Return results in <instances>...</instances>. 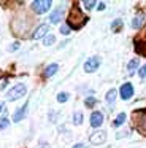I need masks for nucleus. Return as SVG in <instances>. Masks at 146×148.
<instances>
[{
	"label": "nucleus",
	"instance_id": "nucleus-8",
	"mask_svg": "<svg viewBox=\"0 0 146 148\" xmlns=\"http://www.w3.org/2000/svg\"><path fill=\"white\" fill-rule=\"evenodd\" d=\"M27 107H29V103L25 102L21 108L16 110L14 115H13V123H19V121H22V119L25 118V115H27Z\"/></svg>",
	"mask_w": 146,
	"mask_h": 148
},
{
	"label": "nucleus",
	"instance_id": "nucleus-16",
	"mask_svg": "<svg viewBox=\"0 0 146 148\" xmlns=\"http://www.w3.org/2000/svg\"><path fill=\"white\" fill-rule=\"evenodd\" d=\"M138 64H140V61H138V59H132V61H130L129 64H127V72H129V73L132 75L133 72H135V69L138 67Z\"/></svg>",
	"mask_w": 146,
	"mask_h": 148
},
{
	"label": "nucleus",
	"instance_id": "nucleus-11",
	"mask_svg": "<svg viewBox=\"0 0 146 148\" xmlns=\"http://www.w3.org/2000/svg\"><path fill=\"white\" fill-rule=\"evenodd\" d=\"M62 16H63V10H62V8H57V10H54L53 13H51V16H49V23H51V24H57V23H60V21H62Z\"/></svg>",
	"mask_w": 146,
	"mask_h": 148
},
{
	"label": "nucleus",
	"instance_id": "nucleus-26",
	"mask_svg": "<svg viewBox=\"0 0 146 148\" xmlns=\"http://www.w3.org/2000/svg\"><path fill=\"white\" fill-rule=\"evenodd\" d=\"M16 49H19V43H18V42H14V43H13V45L8 48V51H16Z\"/></svg>",
	"mask_w": 146,
	"mask_h": 148
},
{
	"label": "nucleus",
	"instance_id": "nucleus-17",
	"mask_svg": "<svg viewBox=\"0 0 146 148\" xmlns=\"http://www.w3.org/2000/svg\"><path fill=\"white\" fill-rule=\"evenodd\" d=\"M54 42H56V37H54L53 34H48V35L43 38V45H44V46H51Z\"/></svg>",
	"mask_w": 146,
	"mask_h": 148
},
{
	"label": "nucleus",
	"instance_id": "nucleus-28",
	"mask_svg": "<svg viewBox=\"0 0 146 148\" xmlns=\"http://www.w3.org/2000/svg\"><path fill=\"white\" fill-rule=\"evenodd\" d=\"M6 83H8V81H6V80H2V83H0V89H5Z\"/></svg>",
	"mask_w": 146,
	"mask_h": 148
},
{
	"label": "nucleus",
	"instance_id": "nucleus-29",
	"mask_svg": "<svg viewBox=\"0 0 146 148\" xmlns=\"http://www.w3.org/2000/svg\"><path fill=\"white\" fill-rule=\"evenodd\" d=\"M97 10H98V11H103V10H105V3H103V2H102V3H98V8H97Z\"/></svg>",
	"mask_w": 146,
	"mask_h": 148
},
{
	"label": "nucleus",
	"instance_id": "nucleus-9",
	"mask_svg": "<svg viewBox=\"0 0 146 148\" xmlns=\"http://www.w3.org/2000/svg\"><path fill=\"white\" fill-rule=\"evenodd\" d=\"M48 30H49V27H48V24H41V26H38V27H37V30L33 32V35H32V38H33V40L44 38V37L48 35Z\"/></svg>",
	"mask_w": 146,
	"mask_h": 148
},
{
	"label": "nucleus",
	"instance_id": "nucleus-18",
	"mask_svg": "<svg viewBox=\"0 0 146 148\" xmlns=\"http://www.w3.org/2000/svg\"><path fill=\"white\" fill-rule=\"evenodd\" d=\"M73 123H75L76 126H79L83 123V113L81 112H76L75 115H73Z\"/></svg>",
	"mask_w": 146,
	"mask_h": 148
},
{
	"label": "nucleus",
	"instance_id": "nucleus-3",
	"mask_svg": "<svg viewBox=\"0 0 146 148\" xmlns=\"http://www.w3.org/2000/svg\"><path fill=\"white\" fill-rule=\"evenodd\" d=\"M133 119L136 121V129L140 134L146 135V110H138L133 113Z\"/></svg>",
	"mask_w": 146,
	"mask_h": 148
},
{
	"label": "nucleus",
	"instance_id": "nucleus-27",
	"mask_svg": "<svg viewBox=\"0 0 146 148\" xmlns=\"http://www.w3.org/2000/svg\"><path fill=\"white\" fill-rule=\"evenodd\" d=\"M127 134H129V131H122V132H119V134L116 135V138H122V137H126Z\"/></svg>",
	"mask_w": 146,
	"mask_h": 148
},
{
	"label": "nucleus",
	"instance_id": "nucleus-1",
	"mask_svg": "<svg viewBox=\"0 0 146 148\" xmlns=\"http://www.w3.org/2000/svg\"><path fill=\"white\" fill-rule=\"evenodd\" d=\"M86 21L87 19L79 13L78 8H73L72 13H70V16H68V21H67V26H68L70 29H79L81 26H84Z\"/></svg>",
	"mask_w": 146,
	"mask_h": 148
},
{
	"label": "nucleus",
	"instance_id": "nucleus-19",
	"mask_svg": "<svg viewBox=\"0 0 146 148\" xmlns=\"http://www.w3.org/2000/svg\"><path fill=\"white\" fill-rule=\"evenodd\" d=\"M68 92H59L57 94V102H60V103H63V102H67L68 100Z\"/></svg>",
	"mask_w": 146,
	"mask_h": 148
},
{
	"label": "nucleus",
	"instance_id": "nucleus-30",
	"mask_svg": "<svg viewBox=\"0 0 146 148\" xmlns=\"http://www.w3.org/2000/svg\"><path fill=\"white\" fill-rule=\"evenodd\" d=\"M73 148H86V145L84 143H76V145H73Z\"/></svg>",
	"mask_w": 146,
	"mask_h": 148
},
{
	"label": "nucleus",
	"instance_id": "nucleus-20",
	"mask_svg": "<svg viewBox=\"0 0 146 148\" xmlns=\"http://www.w3.org/2000/svg\"><path fill=\"white\" fill-rule=\"evenodd\" d=\"M122 27V21L121 19H116V21H113V24H111V29L114 30V32H117V30Z\"/></svg>",
	"mask_w": 146,
	"mask_h": 148
},
{
	"label": "nucleus",
	"instance_id": "nucleus-5",
	"mask_svg": "<svg viewBox=\"0 0 146 148\" xmlns=\"http://www.w3.org/2000/svg\"><path fill=\"white\" fill-rule=\"evenodd\" d=\"M105 140H106V132L105 131H95L89 137V142L92 145H102V143H105Z\"/></svg>",
	"mask_w": 146,
	"mask_h": 148
},
{
	"label": "nucleus",
	"instance_id": "nucleus-4",
	"mask_svg": "<svg viewBox=\"0 0 146 148\" xmlns=\"http://www.w3.org/2000/svg\"><path fill=\"white\" fill-rule=\"evenodd\" d=\"M49 8H51V0H35V2H32V10L38 14L46 13Z\"/></svg>",
	"mask_w": 146,
	"mask_h": 148
},
{
	"label": "nucleus",
	"instance_id": "nucleus-25",
	"mask_svg": "<svg viewBox=\"0 0 146 148\" xmlns=\"http://www.w3.org/2000/svg\"><path fill=\"white\" fill-rule=\"evenodd\" d=\"M138 75H140V78H146V65H143V67L140 69Z\"/></svg>",
	"mask_w": 146,
	"mask_h": 148
},
{
	"label": "nucleus",
	"instance_id": "nucleus-23",
	"mask_svg": "<svg viewBox=\"0 0 146 148\" xmlns=\"http://www.w3.org/2000/svg\"><path fill=\"white\" fill-rule=\"evenodd\" d=\"M83 5H84L86 10H92V8L95 7V2L94 0H86V2H83Z\"/></svg>",
	"mask_w": 146,
	"mask_h": 148
},
{
	"label": "nucleus",
	"instance_id": "nucleus-22",
	"mask_svg": "<svg viewBox=\"0 0 146 148\" xmlns=\"http://www.w3.org/2000/svg\"><path fill=\"white\" fill-rule=\"evenodd\" d=\"M84 103H86V107H94L95 103H97V99H95V97H86Z\"/></svg>",
	"mask_w": 146,
	"mask_h": 148
},
{
	"label": "nucleus",
	"instance_id": "nucleus-24",
	"mask_svg": "<svg viewBox=\"0 0 146 148\" xmlns=\"http://www.w3.org/2000/svg\"><path fill=\"white\" fill-rule=\"evenodd\" d=\"M60 34H62V35H68V34H70V27L67 26V24H63V26L60 27Z\"/></svg>",
	"mask_w": 146,
	"mask_h": 148
},
{
	"label": "nucleus",
	"instance_id": "nucleus-2",
	"mask_svg": "<svg viewBox=\"0 0 146 148\" xmlns=\"http://www.w3.org/2000/svg\"><path fill=\"white\" fill-rule=\"evenodd\" d=\"M25 92H27L25 84L19 83V84H16V86H13L11 89L6 92V99L8 100H18V99H21V97H24Z\"/></svg>",
	"mask_w": 146,
	"mask_h": 148
},
{
	"label": "nucleus",
	"instance_id": "nucleus-15",
	"mask_svg": "<svg viewBox=\"0 0 146 148\" xmlns=\"http://www.w3.org/2000/svg\"><path fill=\"white\" fill-rule=\"evenodd\" d=\"M124 121H126V113H119V115L116 116V119H114V123H113V127H119V126H122Z\"/></svg>",
	"mask_w": 146,
	"mask_h": 148
},
{
	"label": "nucleus",
	"instance_id": "nucleus-13",
	"mask_svg": "<svg viewBox=\"0 0 146 148\" xmlns=\"http://www.w3.org/2000/svg\"><path fill=\"white\" fill-rule=\"evenodd\" d=\"M143 19H145V14L143 13H140L138 16H135L132 19V27L133 29H140V27L143 26Z\"/></svg>",
	"mask_w": 146,
	"mask_h": 148
},
{
	"label": "nucleus",
	"instance_id": "nucleus-31",
	"mask_svg": "<svg viewBox=\"0 0 146 148\" xmlns=\"http://www.w3.org/2000/svg\"><path fill=\"white\" fill-rule=\"evenodd\" d=\"M5 110V102H0V112H3Z\"/></svg>",
	"mask_w": 146,
	"mask_h": 148
},
{
	"label": "nucleus",
	"instance_id": "nucleus-21",
	"mask_svg": "<svg viewBox=\"0 0 146 148\" xmlns=\"http://www.w3.org/2000/svg\"><path fill=\"white\" fill-rule=\"evenodd\" d=\"M8 126H10V119L8 118H5V116L0 118V131H2V129H6Z\"/></svg>",
	"mask_w": 146,
	"mask_h": 148
},
{
	"label": "nucleus",
	"instance_id": "nucleus-7",
	"mask_svg": "<svg viewBox=\"0 0 146 148\" xmlns=\"http://www.w3.org/2000/svg\"><path fill=\"white\" fill-rule=\"evenodd\" d=\"M119 94H121V99L122 100H129L130 97L133 96V86L132 83H124L119 89Z\"/></svg>",
	"mask_w": 146,
	"mask_h": 148
},
{
	"label": "nucleus",
	"instance_id": "nucleus-12",
	"mask_svg": "<svg viewBox=\"0 0 146 148\" xmlns=\"http://www.w3.org/2000/svg\"><path fill=\"white\" fill-rule=\"evenodd\" d=\"M57 69H59V65L57 64H51V65H48L46 69H44V78H49V77H53L54 73L57 72Z\"/></svg>",
	"mask_w": 146,
	"mask_h": 148
},
{
	"label": "nucleus",
	"instance_id": "nucleus-14",
	"mask_svg": "<svg viewBox=\"0 0 146 148\" xmlns=\"http://www.w3.org/2000/svg\"><path fill=\"white\" fill-rule=\"evenodd\" d=\"M116 96H117V91H116V89H110V91L106 92V97H105L106 103H110V105H111V103L116 100Z\"/></svg>",
	"mask_w": 146,
	"mask_h": 148
},
{
	"label": "nucleus",
	"instance_id": "nucleus-6",
	"mask_svg": "<svg viewBox=\"0 0 146 148\" xmlns=\"http://www.w3.org/2000/svg\"><path fill=\"white\" fill-rule=\"evenodd\" d=\"M98 65H100V58L94 56V58L87 59V61L84 62V72H87V73H91V72H95V70L98 69Z\"/></svg>",
	"mask_w": 146,
	"mask_h": 148
},
{
	"label": "nucleus",
	"instance_id": "nucleus-10",
	"mask_svg": "<svg viewBox=\"0 0 146 148\" xmlns=\"http://www.w3.org/2000/svg\"><path fill=\"white\" fill-rule=\"evenodd\" d=\"M103 123V113L102 112H94L91 115V126L92 127H100Z\"/></svg>",
	"mask_w": 146,
	"mask_h": 148
}]
</instances>
